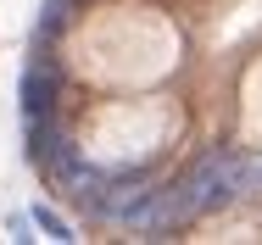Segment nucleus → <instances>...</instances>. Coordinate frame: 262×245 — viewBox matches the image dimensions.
I'll list each match as a JSON object with an SVG mask.
<instances>
[{
    "label": "nucleus",
    "mask_w": 262,
    "mask_h": 245,
    "mask_svg": "<svg viewBox=\"0 0 262 245\" xmlns=\"http://www.w3.org/2000/svg\"><path fill=\"white\" fill-rule=\"evenodd\" d=\"M179 190L190 201V217H201L212 206L234 201L240 195V156H234V150H207V156L190 167V179H179Z\"/></svg>",
    "instance_id": "f257e3e1"
},
{
    "label": "nucleus",
    "mask_w": 262,
    "mask_h": 245,
    "mask_svg": "<svg viewBox=\"0 0 262 245\" xmlns=\"http://www.w3.org/2000/svg\"><path fill=\"white\" fill-rule=\"evenodd\" d=\"M28 217H34V229H39V234H45V240H56V245H67V240H78V234H73V229H67V223H61V212H51V206H45V201H39V206H34V212H28Z\"/></svg>",
    "instance_id": "20e7f679"
},
{
    "label": "nucleus",
    "mask_w": 262,
    "mask_h": 245,
    "mask_svg": "<svg viewBox=\"0 0 262 245\" xmlns=\"http://www.w3.org/2000/svg\"><path fill=\"white\" fill-rule=\"evenodd\" d=\"M51 179L73 195V206H84V212H95V201H101V190H106V173H101V167H84L78 156H73L67 167H56Z\"/></svg>",
    "instance_id": "f03ea898"
},
{
    "label": "nucleus",
    "mask_w": 262,
    "mask_h": 245,
    "mask_svg": "<svg viewBox=\"0 0 262 245\" xmlns=\"http://www.w3.org/2000/svg\"><path fill=\"white\" fill-rule=\"evenodd\" d=\"M56 106V67L51 61H34L23 73V117H45Z\"/></svg>",
    "instance_id": "7ed1b4c3"
},
{
    "label": "nucleus",
    "mask_w": 262,
    "mask_h": 245,
    "mask_svg": "<svg viewBox=\"0 0 262 245\" xmlns=\"http://www.w3.org/2000/svg\"><path fill=\"white\" fill-rule=\"evenodd\" d=\"M56 23H61V0H51V6H45V17H39V28H56Z\"/></svg>",
    "instance_id": "39448f33"
}]
</instances>
